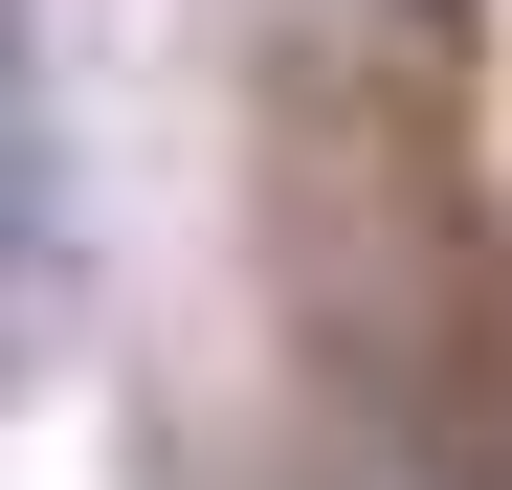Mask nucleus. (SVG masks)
I'll return each instance as SVG.
<instances>
[{
    "instance_id": "1",
    "label": "nucleus",
    "mask_w": 512,
    "mask_h": 490,
    "mask_svg": "<svg viewBox=\"0 0 512 490\" xmlns=\"http://www.w3.org/2000/svg\"><path fill=\"white\" fill-rule=\"evenodd\" d=\"M45 335V112H23V67H0V357Z\"/></svg>"
}]
</instances>
